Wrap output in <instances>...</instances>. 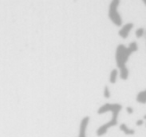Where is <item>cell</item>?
Here are the masks:
<instances>
[{
	"label": "cell",
	"mask_w": 146,
	"mask_h": 137,
	"mask_svg": "<svg viewBox=\"0 0 146 137\" xmlns=\"http://www.w3.org/2000/svg\"><path fill=\"white\" fill-rule=\"evenodd\" d=\"M120 4V0H111L108 10V17L115 26H122V18L120 13L118 12V6Z\"/></svg>",
	"instance_id": "3"
},
{
	"label": "cell",
	"mask_w": 146,
	"mask_h": 137,
	"mask_svg": "<svg viewBox=\"0 0 146 137\" xmlns=\"http://www.w3.org/2000/svg\"><path fill=\"white\" fill-rule=\"evenodd\" d=\"M145 34V29L144 28H138L137 30H136V32H135V35H136V37L137 38H141V37H143V35Z\"/></svg>",
	"instance_id": "10"
},
{
	"label": "cell",
	"mask_w": 146,
	"mask_h": 137,
	"mask_svg": "<svg viewBox=\"0 0 146 137\" xmlns=\"http://www.w3.org/2000/svg\"><path fill=\"white\" fill-rule=\"evenodd\" d=\"M132 53L130 52V50L128 49L127 46L123 44H119L116 48L115 52V60L116 64L118 67V71H119V76L121 79L126 80L129 76V70H128L126 63H127L129 56Z\"/></svg>",
	"instance_id": "1"
},
{
	"label": "cell",
	"mask_w": 146,
	"mask_h": 137,
	"mask_svg": "<svg viewBox=\"0 0 146 137\" xmlns=\"http://www.w3.org/2000/svg\"><path fill=\"white\" fill-rule=\"evenodd\" d=\"M114 106L115 107H113V109H112V111H111L112 117H111V119H110V121H108V122L105 123V124L101 125V126L96 130V135H97V136H103V135L105 134L111 127H114L115 125H117L118 114H119V112L121 111L122 106L120 104H118V103L114 104Z\"/></svg>",
	"instance_id": "2"
},
{
	"label": "cell",
	"mask_w": 146,
	"mask_h": 137,
	"mask_svg": "<svg viewBox=\"0 0 146 137\" xmlns=\"http://www.w3.org/2000/svg\"><path fill=\"white\" fill-rule=\"evenodd\" d=\"M89 123V117H84L80 122L79 127V135L78 137H86V130H87V125Z\"/></svg>",
	"instance_id": "5"
},
{
	"label": "cell",
	"mask_w": 146,
	"mask_h": 137,
	"mask_svg": "<svg viewBox=\"0 0 146 137\" xmlns=\"http://www.w3.org/2000/svg\"><path fill=\"white\" fill-rule=\"evenodd\" d=\"M133 26H134V24L132 22L126 23V24H124L123 26H121L119 32H118L119 36L121 37V38H123V39L128 38V36H129V33H130V31L132 30Z\"/></svg>",
	"instance_id": "4"
},
{
	"label": "cell",
	"mask_w": 146,
	"mask_h": 137,
	"mask_svg": "<svg viewBox=\"0 0 146 137\" xmlns=\"http://www.w3.org/2000/svg\"><path fill=\"white\" fill-rule=\"evenodd\" d=\"M142 2H143V3H144V5L146 6V0H142Z\"/></svg>",
	"instance_id": "14"
},
{
	"label": "cell",
	"mask_w": 146,
	"mask_h": 137,
	"mask_svg": "<svg viewBox=\"0 0 146 137\" xmlns=\"http://www.w3.org/2000/svg\"><path fill=\"white\" fill-rule=\"evenodd\" d=\"M103 94H104V97H105V98H109V97H110V90H109V87H108V86L104 87Z\"/></svg>",
	"instance_id": "11"
},
{
	"label": "cell",
	"mask_w": 146,
	"mask_h": 137,
	"mask_svg": "<svg viewBox=\"0 0 146 137\" xmlns=\"http://www.w3.org/2000/svg\"><path fill=\"white\" fill-rule=\"evenodd\" d=\"M120 130H121L125 135H133L134 133H135V131H134L133 129H131L130 127H128L127 125L124 124V123L120 124Z\"/></svg>",
	"instance_id": "7"
},
{
	"label": "cell",
	"mask_w": 146,
	"mask_h": 137,
	"mask_svg": "<svg viewBox=\"0 0 146 137\" xmlns=\"http://www.w3.org/2000/svg\"><path fill=\"white\" fill-rule=\"evenodd\" d=\"M143 119H144V120H146V115H144V117H143Z\"/></svg>",
	"instance_id": "15"
},
{
	"label": "cell",
	"mask_w": 146,
	"mask_h": 137,
	"mask_svg": "<svg viewBox=\"0 0 146 137\" xmlns=\"http://www.w3.org/2000/svg\"><path fill=\"white\" fill-rule=\"evenodd\" d=\"M144 123V120H138V121H136V125H137V126H140V125H142Z\"/></svg>",
	"instance_id": "13"
},
{
	"label": "cell",
	"mask_w": 146,
	"mask_h": 137,
	"mask_svg": "<svg viewBox=\"0 0 146 137\" xmlns=\"http://www.w3.org/2000/svg\"><path fill=\"white\" fill-rule=\"evenodd\" d=\"M118 75H119V71L117 70V69H113V70L110 72V77H109V81L110 83H112V84H114V83L117 81V77Z\"/></svg>",
	"instance_id": "8"
},
{
	"label": "cell",
	"mask_w": 146,
	"mask_h": 137,
	"mask_svg": "<svg viewBox=\"0 0 146 137\" xmlns=\"http://www.w3.org/2000/svg\"><path fill=\"white\" fill-rule=\"evenodd\" d=\"M127 47H128V49H129L131 53H134V52H136V51L138 50V45H137V43H136L135 41H132V42H130L129 45H128Z\"/></svg>",
	"instance_id": "9"
},
{
	"label": "cell",
	"mask_w": 146,
	"mask_h": 137,
	"mask_svg": "<svg viewBox=\"0 0 146 137\" xmlns=\"http://www.w3.org/2000/svg\"><path fill=\"white\" fill-rule=\"evenodd\" d=\"M136 101L141 103V104H145L146 103V89L145 90L140 91V92L138 93L137 96H136Z\"/></svg>",
	"instance_id": "6"
},
{
	"label": "cell",
	"mask_w": 146,
	"mask_h": 137,
	"mask_svg": "<svg viewBox=\"0 0 146 137\" xmlns=\"http://www.w3.org/2000/svg\"><path fill=\"white\" fill-rule=\"evenodd\" d=\"M126 110H127L128 114H132V113H133V108H132V107H127Z\"/></svg>",
	"instance_id": "12"
}]
</instances>
